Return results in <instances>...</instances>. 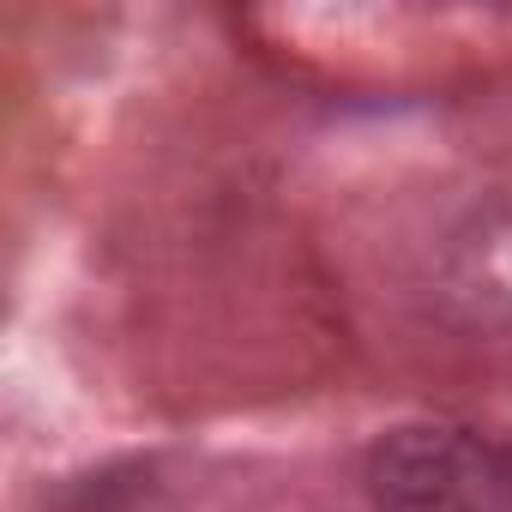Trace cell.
Wrapping results in <instances>:
<instances>
[{
	"label": "cell",
	"mask_w": 512,
	"mask_h": 512,
	"mask_svg": "<svg viewBox=\"0 0 512 512\" xmlns=\"http://www.w3.org/2000/svg\"><path fill=\"white\" fill-rule=\"evenodd\" d=\"M368 512H512V446L458 422H404L362 458Z\"/></svg>",
	"instance_id": "obj_1"
}]
</instances>
